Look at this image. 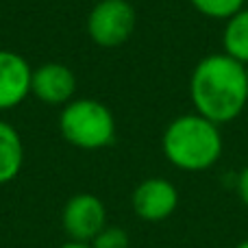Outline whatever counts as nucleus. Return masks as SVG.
<instances>
[{
	"mask_svg": "<svg viewBox=\"0 0 248 248\" xmlns=\"http://www.w3.org/2000/svg\"><path fill=\"white\" fill-rule=\"evenodd\" d=\"M137 13L128 0H100L87 16V33L103 48L122 46L133 35Z\"/></svg>",
	"mask_w": 248,
	"mask_h": 248,
	"instance_id": "nucleus-4",
	"label": "nucleus"
},
{
	"mask_svg": "<svg viewBox=\"0 0 248 248\" xmlns=\"http://www.w3.org/2000/svg\"><path fill=\"white\" fill-rule=\"evenodd\" d=\"M246 72H248V63H246Z\"/></svg>",
	"mask_w": 248,
	"mask_h": 248,
	"instance_id": "nucleus-16",
	"label": "nucleus"
},
{
	"mask_svg": "<svg viewBox=\"0 0 248 248\" xmlns=\"http://www.w3.org/2000/svg\"><path fill=\"white\" fill-rule=\"evenodd\" d=\"M59 133L68 144L81 150H100L116 140V118L100 100H70L61 109Z\"/></svg>",
	"mask_w": 248,
	"mask_h": 248,
	"instance_id": "nucleus-3",
	"label": "nucleus"
},
{
	"mask_svg": "<svg viewBox=\"0 0 248 248\" xmlns=\"http://www.w3.org/2000/svg\"><path fill=\"white\" fill-rule=\"evenodd\" d=\"M59 248H92L87 242H74V240H70V242H65V244H61Z\"/></svg>",
	"mask_w": 248,
	"mask_h": 248,
	"instance_id": "nucleus-14",
	"label": "nucleus"
},
{
	"mask_svg": "<svg viewBox=\"0 0 248 248\" xmlns=\"http://www.w3.org/2000/svg\"><path fill=\"white\" fill-rule=\"evenodd\" d=\"M235 248H248V240H244V242H240Z\"/></svg>",
	"mask_w": 248,
	"mask_h": 248,
	"instance_id": "nucleus-15",
	"label": "nucleus"
},
{
	"mask_svg": "<svg viewBox=\"0 0 248 248\" xmlns=\"http://www.w3.org/2000/svg\"><path fill=\"white\" fill-rule=\"evenodd\" d=\"M31 92L44 105H52V107L63 105L65 107L77 92V77L68 65L50 61V63L39 65L33 72Z\"/></svg>",
	"mask_w": 248,
	"mask_h": 248,
	"instance_id": "nucleus-7",
	"label": "nucleus"
},
{
	"mask_svg": "<svg viewBox=\"0 0 248 248\" xmlns=\"http://www.w3.org/2000/svg\"><path fill=\"white\" fill-rule=\"evenodd\" d=\"M131 240L128 233L120 227H105L94 240L90 242L92 248H128Z\"/></svg>",
	"mask_w": 248,
	"mask_h": 248,
	"instance_id": "nucleus-12",
	"label": "nucleus"
},
{
	"mask_svg": "<svg viewBox=\"0 0 248 248\" xmlns=\"http://www.w3.org/2000/svg\"><path fill=\"white\" fill-rule=\"evenodd\" d=\"M61 224L70 240L90 244L107 227V209L96 194H74L63 205Z\"/></svg>",
	"mask_w": 248,
	"mask_h": 248,
	"instance_id": "nucleus-5",
	"label": "nucleus"
},
{
	"mask_svg": "<svg viewBox=\"0 0 248 248\" xmlns=\"http://www.w3.org/2000/svg\"><path fill=\"white\" fill-rule=\"evenodd\" d=\"M161 150L179 170L202 172L220 161L224 140L218 124L194 111L183 113L168 124L161 137Z\"/></svg>",
	"mask_w": 248,
	"mask_h": 248,
	"instance_id": "nucleus-2",
	"label": "nucleus"
},
{
	"mask_svg": "<svg viewBox=\"0 0 248 248\" xmlns=\"http://www.w3.org/2000/svg\"><path fill=\"white\" fill-rule=\"evenodd\" d=\"M131 205L137 218L146 222H161L170 218L179 207V189L168 179L150 176L133 189Z\"/></svg>",
	"mask_w": 248,
	"mask_h": 248,
	"instance_id": "nucleus-6",
	"label": "nucleus"
},
{
	"mask_svg": "<svg viewBox=\"0 0 248 248\" xmlns=\"http://www.w3.org/2000/svg\"><path fill=\"white\" fill-rule=\"evenodd\" d=\"M237 194H240L242 202L248 207V166L242 168V172L237 174Z\"/></svg>",
	"mask_w": 248,
	"mask_h": 248,
	"instance_id": "nucleus-13",
	"label": "nucleus"
},
{
	"mask_svg": "<svg viewBox=\"0 0 248 248\" xmlns=\"http://www.w3.org/2000/svg\"><path fill=\"white\" fill-rule=\"evenodd\" d=\"M189 100L198 116L218 126L237 120L248 105L246 65L224 52L202 57L189 77Z\"/></svg>",
	"mask_w": 248,
	"mask_h": 248,
	"instance_id": "nucleus-1",
	"label": "nucleus"
},
{
	"mask_svg": "<svg viewBox=\"0 0 248 248\" xmlns=\"http://www.w3.org/2000/svg\"><path fill=\"white\" fill-rule=\"evenodd\" d=\"M33 70L29 61L13 50H0V111L17 107L31 94Z\"/></svg>",
	"mask_w": 248,
	"mask_h": 248,
	"instance_id": "nucleus-8",
	"label": "nucleus"
},
{
	"mask_svg": "<svg viewBox=\"0 0 248 248\" xmlns=\"http://www.w3.org/2000/svg\"><path fill=\"white\" fill-rule=\"evenodd\" d=\"M24 163V144L20 133L9 122L0 120V185H7L20 174Z\"/></svg>",
	"mask_w": 248,
	"mask_h": 248,
	"instance_id": "nucleus-9",
	"label": "nucleus"
},
{
	"mask_svg": "<svg viewBox=\"0 0 248 248\" xmlns=\"http://www.w3.org/2000/svg\"><path fill=\"white\" fill-rule=\"evenodd\" d=\"M189 2L201 16L209 17V20L227 22L229 17H233L237 11L244 9L246 0H189Z\"/></svg>",
	"mask_w": 248,
	"mask_h": 248,
	"instance_id": "nucleus-11",
	"label": "nucleus"
},
{
	"mask_svg": "<svg viewBox=\"0 0 248 248\" xmlns=\"http://www.w3.org/2000/svg\"><path fill=\"white\" fill-rule=\"evenodd\" d=\"M222 52L240 63H248V7L224 22Z\"/></svg>",
	"mask_w": 248,
	"mask_h": 248,
	"instance_id": "nucleus-10",
	"label": "nucleus"
}]
</instances>
